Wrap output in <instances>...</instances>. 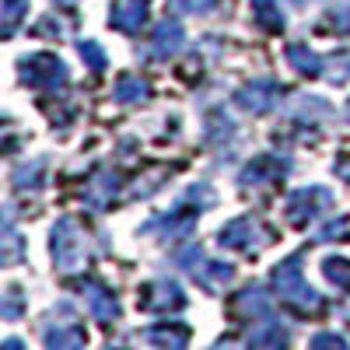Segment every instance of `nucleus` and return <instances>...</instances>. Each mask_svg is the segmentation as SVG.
Masks as SVG:
<instances>
[{"instance_id":"7","label":"nucleus","mask_w":350,"mask_h":350,"mask_svg":"<svg viewBox=\"0 0 350 350\" xmlns=\"http://www.w3.org/2000/svg\"><path fill=\"white\" fill-rule=\"evenodd\" d=\"M203 280H207V284H228V280H231V267H224V262H214V270L203 273Z\"/></svg>"},{"instance_id":"8","label":"nucleus","mask_w":350,"mask_h":350,"mask_svg":"<svg viewBox=\"0 0 350 350\" xmlns=\"http://www.w3.org/2000/svg\"><path fill=\"white\" fill-rule=\"evenodd\" d=\"M130 95H137V98L144 95V84H140V81H133V77H126V81L120 84V98H123V102H133Z\"/></svg>"},{"instance_id":"2","label":"nucleus","mask_w":350,"mask_h":350,"mask_svg":"<svg viewBox=\"0 0 350 350\" xmlns=\"http://www.w3.org/2000/svg\"><path fill=\"white\" fill-rule=\"evenodd\" d=\"M144 8H148V0H120V4L112 8V25L120 28V32H133L144 21Z\"/></svg>"},{"instance_id":"6","label":"nucleus","mask_w":350,"mask_h":350,"mask_svg":"<svg viewBox=\"0 0 350 350\" xmlns=\"http://www.w3.org/2000/svg\"><path fill=\"white\" fill-rule=\"evenodd\" d=\"M326 277L340 287H350V262L343 259H326Z\"/></svg>"},{"instance_id":"1","label":"nucleus","mask_w":350,"mask_h":350,"mask_svg":"<svg viewBox=\"0 0 350 350\" xmlns=\"http://www.w3.org/2000/svg\"><path fill=\"white\" fill-rule=\"evenodd\" d=\"M273 280H277V287H280V295H287V298H301V301H315V295L301 284V270H298V262H295V259L284 262V267L273 273Z\"/></svg>"},{"instance_id":"9","label":"nucleus","mask_w":350,"mask_h":350,"mask_svg":"<svg viewBox=\"0 0 350 350\" xmlns=\"http://www.w3.org/2000/svg\"><path fill=\"white\" fill-rule=\"evenodd\" d=\"M81 56H84V60H88V64H92L95 70L102 67V49H98L95 42H81Z\"/></svg>"},{"instance_id":"4","label":"nucleus","mask_w":350,"mask_h":350,"mask_svg":"<svg viewBox=\"0 0 350 350\" xmlns=\"http://www.w3.org/2000/svg\"><path fill=\"white\" fill-rule=\"evenodd\" d=\"M239 102H242L245 109L262 112V109H270V105L277 102V88H273V84H256V88H245Z\"/></svg>"},{"instance_id":"3","label":"nucleus","mask_w":350,"mask_h":350,"mask_svg":"<svg viewBox=\"0 0 350 350\" xmlns=\"http://www.w3.org/2000/svg\"><path fill=\"white\" fill-rule=\"evenodd\" d=\"M256 235V224L249 221V217H242V221H235V224H228L224 231H221V242L224 245H235V249H252V239Z\"/></svg>"},{"instance_id":"5","label":"nucleus","mask_w":350,"mask_h":350,"mask_svg":"<svg viewBox=\"0 0 350 350\" xmlns=\"http://www.w3.org/2000/svg\"><path fill=\"white\" fill-rule=\"evenodd\" d=\"M179 42H183V28H179V21H165V25L158 28V36H154V53H158V56L175 53V49H179Z\"/></svg>"},{"instance_id":"10","label":"nucleus","mask_w":350,"mask_h":350,"mask_svg":"<svg viewBox=\"0 0 350 350\" xmlns=\"http://www.w3.org/2000/svg\"><path fill=\"white\" fill-rule=\"evenodd\" d=\"M214 0H179V8H189V11H207Z\"/></svg>"}]
</instances>
